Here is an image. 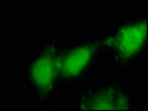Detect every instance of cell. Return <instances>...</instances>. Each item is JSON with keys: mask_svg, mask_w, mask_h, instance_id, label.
I'll return each mask as SVG.
<instances>
[{"mask_svg": "<svg viewBox=\"0 0 148 111\" xmlns=\"http://www.w3.org/2000/svg\"><path fill=\"white\" fill-rule=\"evenodd\" d=\"M147 16L118 15L100 35L110 71L125 74L147 59Z\"/></svg>", "mask_w": 148, "mask_h": 111, "instance_id": "obj_1", "label": "cell"}, {"mask_svg": "<svg viewBox=\"0 0 148 111\" xmlns=\"http://www.w3.org/2000/svg\"><path fill=\"white\" fill-rule=\"evenodd\" d=\"M65 39L60 35L46 37L26 58L22 70L25 87L41 109H49L62 92L60 88V53Z\"/></svg>", "mask_w": 148, "mask_h": 111, "instance_id": "obj_2", "label": "cell"}, {"mask_svg": "<svg viewBox=\"0 0 148 111\" xmlns=\"http://www.w3.org/2000/svg\"><path fill=\"white\" fill-rule=\"evenodd\" d=\"M105 59L100 35L82 36L65 41L60 53L59 81L61 91L78 90L95 80Z\"/></svg>", "mask_w": 148, "mask_h": 111, "instance_id": "obj_3", "label": "cell"}, {"mask_svg": "<svg viewBox=\"0 0 148 111\" xmlns=\"http://www.w3.org/2000/svg\"><path fill=\"white\" fill-rule=\"evenodd\" d=\"M73 110L134 111L138 110V102L127 84L126 76L114 74L107 79H95L78 89Z\"/></svg>", "mask_w": 148, "mask_h": 111, "instance_id": "obj_4", "label": "cell"}, {"mask_svg": "<svg viewBox=\"0 0 148 111\" xmlns=\"http://www.w3.org/2000/svg\"><path fill=\"white\" fill-rule=\"evenodd\" d=\"M20 0H0V6L1 7H10L19 3Z\"/></svg>", "mask_w": 148, "mask_h": 111, "instance_id": "obj_5", "label": "cell"}]
</instances>
